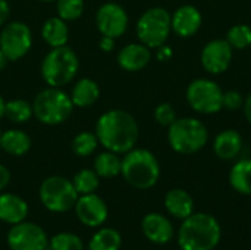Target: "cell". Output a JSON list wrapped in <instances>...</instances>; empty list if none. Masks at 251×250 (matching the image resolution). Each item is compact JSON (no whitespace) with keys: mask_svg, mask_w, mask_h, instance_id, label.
Returning a JSON list of instances; mask_svg holds the SVG:
<instances>
[{"mask_svg":"<svg viewBox=\"0 0 251 250\" xmlns=\"http://www.w3.org/2000/svg\"><path fill=\"white\" fill-rule=\"evenodd\" d=\"M94 134L97 136L99 144L106 150L125 155L135 147L140 137V128L129 112L110 109L97 119Z\"/></svg>","mask_w":251,"mask_h":250,"instance_id":"cell-1","label":"cell"},{"mask_svg":"<svg viewBox=\"0 0 251 250\" xmlns=\"http://www.w3.org/2000/svg\"><path fill=\"white\" fill-rule=\"evenodd\" d=\"M222 237L219 221L204 212H193L182 220L178 231L181 250H215Z\"/></svg>","mask_w":251,"mask_h":250,"instance_id":"cell-2","label":"cell"},{"mask_svg":"<svg viewBox=\"0 0 251 250\" xmlns=\"http://www.w3.org/2000/svg\"><path fill=\"white\" fill-rule=\"evenodd\" d=\"M121 175L131 187L149 190L160 178V164L153 152L134 147L122 158Z\"/></svg>","mask_w":251,"mask_h":250,"instance_id":"cell-3","label":"cell"},{"mask_svg":"<svg viewBox=\"0 0 251 250\" xmlns=\"http://www.w3.org/2000/svg\"><path fill=\"white\" fill-rule=\"evenodd\" d=\"M209 141V130L206 124L197 118H176L168 127V143L171 149L179 155L199 153Z\"/></svg>","mask_w":251,"mask_h":250,"instance_id":"cell-4","label":"cell"},{"mask_svg":"<svg viewBox=\"0 0 251 250\" xmlns=\"http://www.w3.org/2000/svg\"><path fill=\"white\" fill-rule=\"evenodd\" d=\"M79 69L78 55L69 46L53 47L41 62V77L49 87L68 85Z\"/></svg>","mask_w":251,"mask_h":250,"instance_id":"cell-5","label":"cell"},{"mask_svg":"<svg viewBox=\"0 0 251 250\" xmlns=\"http://www.w3.org/2000/svg\"><path fill=\"white\" fill-rule=\"evenodd\" d=\"M74 108L71 96L59 87H47L41 90L32 102L34 116L44 125H59L66 122L71 118Z\"/></svg>","mask_w":251,"mask_h":250,"instance_id":"cell-6","label":"cell"},{"mask_svg":"<svg viewBox=\"0 0 251 250\" xmlns=\"http://www.w3.org/2000/svg\"><path fill=\"white\" fill-rule=\"evenodd\" d=\"M135 32L144 46L149 49H159L166 44L172 27H171V13L160 6H154L141 13L137 21Z\"/></svg>","mask_w":251,"mask_h":250,"instance_id":"cell-7","label":"cell"},{"mask_svg":"<svg viewBox=\"0 0 251 250\" xmlns=\"http://www.w3.org/2000/svg\"><path fill=\"white\" fill-rule=\"evenodd\" d=\"M38 194L43 206L54 214H63L71 211L79 196L72 181L60 175H51L46 178L40 186Z\"/></svg>","mask_w":251,"mask_h":250,"instance_id":"cell-8","label":"cell"},{"mask_svg":"<svg viewBox=\"0 0 251 250\" xmlns=\"http://www.w3.org/2000/svg\"><path fill=\"white\" fill-rule=\"evenodd\" d=\"M222 97L224 90L210 78H196L185 90L188 106L200 115H215L221 112L224 109Z\"/></svg>","mask_w":251,"mask_h":250,"instance_id":"cell-9","label":"cell"},{"mask_svg":"<svg viewBox=\"0 0 251 250\" xmlns=\"http://www.w3.org/2000/svg\"><path fill=\"white\" fill-rule=\"evenodd\" d=\"M32 46L31 28L21 21H12L1 28L0 49L9 59V62L24 57Z\"/></svg>","mask_w":251,"mask_h":250,"instance_id":"cell-10","label":"cell"},{"mask_svg":"<svg viewBox=\"0 0 251 250\" xmlns=\"http://www.w3.org/2000/svg\"><path fill=\"white\" fill-rule=\"evenodd\" d=\"M10 250H47L49 237L46 231L29 221L12 225L6 237Z\"/></svg>","mask_w":251,"mask_h":250,"instance_id":"cell-11","label":"cell"},{"mask_svg":"<svg viewBox=\"0 0 251 250\" xmlns=\"http://www.w3.org/2000/svg\"><path fill=\"white\" fill-rule=\"evenodd\" d=\"M234 57V49L226 38H215L206 43L200 53V63L210 75H219L229 69Z\"/></svg>","mask_w":251,"mask_h":250,"instance_id":"cell-12","label":"cell"},{"mask_svg":"<svg viewBox=\"0 0 251 250\" xmlns=\"http://www.w3.org/2000/svg\"><path fill=\"white\" fill-rule=\"evenodd\" d=\"M96 25L101 35L112 37L116 40L126 32L129 18L126 10L121 4L115 1H107L97 9Z\"/></svg>","mask_w":251,"mask_h":250,"instance_id":"cell-13","label":"cell"},{"mask_svg":"<svg viewBox=\"0 0 251 250\" xmlns=\"http://www.w3.org/2000/svg\"><path fill=\"white\" fill-rule=\"evenodd\" d=\"M74 209L79 222L90 228L103 225L109 217V209L106 202L96 193L78 196Z\"/></svg>","mask_w":251,"mask_h":250,"instance_id":"cell-14","label":"cell"},{"mask_svg":"<svg viewBox=\"0 0 251 250\" xmlns=\"http://www.w3.org/2000/svg\"><path fill=\"white\" fill-rule=\"evenodd\" d=\"M203 24V15L199 7L193 4H182L171 13L172 32L181 38H190L199 32Z\"/></svg>","mask_w":251,"mask_h":250,"instance_id":"cell-15","label":"cell"},{"mask_svg":"<svg viewBox=\"0 0 251 250\" xmlns=\"http://www.w3.org/2000/svg\"><path fill=\"white\" fill-rule=\"evenodd\" d=\"M141 230L147 240L154 245H166L174 237L172 222L162 214H147L141 221Z\"/></svg>","mask_w":251,"mask_h":250,"instance_id":"cell-16","label":"cell"},{"mask_svg":"<svg viewBox=\"0 0 251 250\" xmlns=\"http://www.w3.org/2000/svg\"><path fill=\"white\" fill-rule=\"evenodd\" d=\"M151 60V49L143 43H129L118 53V65L128 72L144 69Z\"/></svg>","mask_w":251,"mask_h":250,"instance_id":"cell-17","label":"cell"},{"mask_svg":"<svg viewBox=\"0 0 251 250\" xmlns=\"http://www.w3.org/2000/svg\"><path fill=\"white\" fill-rule=\"evenodd\" d=\"M213 153L222 161H234L243 150V136L234 130H222L213 140Z\"/></svg>","mask_w":251,"mask_h":250,"instance_id":"cell-18","label":"cell"},{"mask_svg":"<svg viewBox=\"0 0 251 250\" xmlns=\"http://www.w3.org/2000/svg\"><path fill=\"white\" fill-rule=\"evenodd\" d=\"M28 217V203L18 194L0 193V221L9 225L19 224Z\"/></svg>","mask_w":251,"mask_h":250,"instance_id":"cell-19","label":"cell"},{"mask_svg":"<svg viewBox=\"0 0 251 250\" xmlns=\"http://www.w3.org/2000/svg\"><path fill=\"white\" fill-rule=\"evenodd\" d=\"M168 214L176 220H185L194 212V199L184 189H172L165 196Z\"/></svg>","mask_w":251,"mask_h":250,"instance_id":"cell-20","label":"cell"},{"mask_svg":"<svg viewBox=\"0 0 251 250\" xmlns=\"http://www.w3.org/2000/svg\"><path fill=\"white\" fill-rule=\"evenodd\" d=\"M41 37L44 43L49 44L51 49L66 46L69 40V27L66 21H63L59 16L49 18L41 27Z\"/></svg>","mask_w":251,"mask_h":250,"instance_id":"cell-21","label":"cell"},{"mask_svg":"<svg viewBox=\"0 0 251 250\" xmlns=\"http://www.w3.org/2000/svg\"><path fill=\"white\" fill-rule=\"evenodd\" d=\"M71 99L76 108H90L100 97V87L91 78H81L71 91Z\"/></svg>","mask_w":251,"mask_h":250,"instance_id":"cell-22","label":"cell"},{"mask_svg":"<svg viewBox=\"0 0 251 250\" xmlns=\"http://www.w3.org/2000/svg\"><path fill=\"white\" fill-rule=\"evenodd\" d=\"M31 149V137L22 130H6L1 133V150L10 156H24Z\"/></svg>","mask_w":251,"mask_h":250,"instance_id":"cell-23","label":"cell"},{"mask_svg":"<svg viewBox=\"0 0 251 250\" xmlns=\"http://www.w3.org/2000/svg\"><path fill=\"white\" fill-rule=\"evenodd\" d=\"M229 184L237 193L251 196V159H240L232 165Z\"/></svg>","mask_w":251,"mask_h":250,"instance_id":"cell-24","label":"cell"},{"mask_svg":"<svg viewBox=\"0 0 251 250\" xmlns=\"http://www.w3.org/2000/svg\"><path fill=\"white\" fill-rule=\"evenodd\" d=\"M122 159L118 153L104 150L94 159V171L100 178H115L121 174Z\"/></svg>","mask_w":251,"mask_h":250,"instance_id":"cell-25","label":"cell"},{"mask_svg":"<svg viewBox=\"0 0 251 250\" xmlns=\"http://www.w3.org/2000/svg\"><path fill=\"white\" fill-rule=\"evenodd\" d=\"M122 246V236L115 228H100L91 237L88 250H119Z\"/></svg>","mask_w":251,"mask_h":250,"instance_id":"cell-26","label":"cell"},{"mask_svg":"<svg viewBox=\"0 0 251 250\" xmlns=\"http://www.w3.org/2000/svg\"><path fill=\"white\" fill-rule=\"evenodd\" d=\"M4 116L15 124H25L34 116L32 105L24 99H13L6 102Z\"/></svg>","mask_w":251,"mask_h":250,"instance_id":"cell-27","label":"cell"},{"mask_svg":"<svg viewBox=\"0 0 251 250\" xmlns=\"http://www.w3.org/2000/svg\"><path fill=\"white\" fill-rule=\"evenodd\" d=\"M72 184L79 196L96 193V190L99 189V184H100V177L96 174L94 169H81L74 175Z\"/></svg>","mask_w":251,"mask_h":250,"instance_id":"cell-28","label":"cell"},{"mask_svg":"<svg viewBox=\"0 0 251 250\" xmlns=\"http://www.w3.org/2000/svg\"><path fill=\"white\" fill-rule=\"evenodd\" d=\"M99 146V140H97V136L91 131H81L78 133L72 143H71V147H72V152L79 156V158H87L90 155L94 153V150L97 149Z\"/></svg>","mask_w":251,"mask_h":250,"instance_id":"cell-29","label":"cell"},{"mask_svg":"<svg viewBox=\"0 0 251 250\" xmlns=\"http://www.w3.org/2000/svg\"><path fill=\"white\" fill-rule=\"evenodd\" d=\"M226 41L234 50H246L251 46V27L247 24H237L226 32Z\"/></svg>","mask_w":251,"mask_h":250,"instance_id":"cell-30","label":"cell"},{"mask_svg":"<svg viewBox=\"0 0 251 250\" xmlns=\"http://www.w3.org/2000/svg\"><path fill=\"white\" fill-rule=\"evenodd\" d=\"M50 250H84V243L79 236L74 233H59L49 240Z\"/></svg>","mask_w":251,"mask_h":250,"instance_id":"cell-31","label":"cell"},{"mask_svg":"<svg viewBox=\"0 0 251 250\" xmlns=\"http://www.w3.org/2000/svg\"><path fill=\"white\" fill-rule=\"evenodd\" d=\"M56 10L63 21H75L84 12V0H56Z\"/></svg>","mask_w":251,"mask_h":250,"instance_id":"cell-32","label":"cell"},{"mask_svg":"<svg viewBox=\"0 0 251 250\" xmlns=\"http://www.w3.org/2000/svg\"><path fill=\"white\" fill-rule=\"evenodd\" d=\"M154 119L159 125L162 127H169L172 122H175V119L178 118L176 115V111L175 108L168 103V102H163V103H159L156 108H154Z\"/></svg>","mask_w":251,"mask_h":250,"instance_id":"cell-33","label":"cell"},{"mask_svg":"<svg viewBox=\"0 0 251 250\" xmlns=\"http://www.w3.org/2000/svg\"><path fill=\"white\" fill-rule=\"evenodd\" d=\"M244 105V96L237 91V90H228L224 91V97H222V108L229 111V112H237L240 109H243Z\"/></svg>","mask_w":251,"mask_h":250,"instance_id":"cell-34","label":"cell"},{"mask_svg":"<svg viewBox=\"0 0 251 250\" xmlns=\"http://www.w3.org/2000/svg\"><path fill=\"white\" fill-rule=\"evenodd\" d=\"M10 178H12L10 171H9L4 165H1V164H0V192H1V190H4V189L9 186Z\"/></svg>","mask_w":251,"mask_h":250,"instance_id":"cell-35","label":"cell"},{"mask_svg":"<svg viewBox=\"0 0 251 250\" xmlns=\"http://www.w3.org/2000/svg\"><path fill=\"white\" fill-rule=\"evenodd\" d=\"M9 15H10V6L7 0H0V27L6 24V21L9 19Z\"/></svg>","mask_w":251,"mask_h":250,"instance_id":"cell-36","label":"cell"},{"mask_svg":"<svg viewBox=\"0 0 251 250\" xmlns=\"http://www.w3.org/2000/svg\"><path fill=\"white\" fill-rule=\"evenodd\" d=\"M99 46H100V49H101L103 52H112V50L115 49V38H112V37H106V35H101Z\"/></svg>","mask_w":251,"mask_h":250,"instance_id":"cell-37","label":"cell"},{"mask_svg":"<svg viewBox=\"0 0 251 250\" xmlns=\"http://www.w3.org/2000/svg\"><path fill=\"white\" fill-rule=\"evenodd\" d=\"M243 112L247 119V122L251 125V91L244 97V105H243Z\"/></svg>","mask_w":251,"mask_h":250,"instance_id":"cell-38","label":"cell"},{"mask_svg":"<svg viewBox=\"0 0 251 250\" xmlns=\"http://www.w3.org/2000/svg\"><path fill=\"white\" fill-rule=\"evenodd\" d=\"M172 57V49L171 47H168V46H160L159 49H157V59L159 60H168V59H171Z\"/></svg>","mask_w":251,"mask_h":250,"instance_id":"cell-39","label":"cell"},{"mask_svg":"<svg viewBox=\"0 0 251 250\" xmlns=\"http://www.w3.org/2000/svg\"><path fill=\"white\" fill-rule=\"evenodd\" d=\"M7 62H9V59L6 57V55H4V53L1 52V49H0V71L6 68Z\"/></svg>","mask_w":251,"mask_h":250,"instance_id":"cell-40","label":"cell"},{"mask_svg":"<svg viewBox=\"0 0 251 250\" xmlns=\"http://www.w3.org/2000/svg\"><path fill=\"white\" fill-rule=\"evenodd\" d=\"M4 106H6V102H4V99L0 96V119L4 116Z\"/></svg>","mask_w":251,"mask_h":250,"instance_id":"cell-41","label":"cell"},{"mask_svg":"<svg viewBox=\"0 0 251 250\" xmlns=\"http://www.w3.org/2000/svg\"><path fill=\"white\" fill-rule=\"evenodd\" d=\"M0 150H1V133H0Z\"/></svg>","mask_w":251,"mask_h":250,"instance_id":"cell-42","label":"cell"},{"mask_svg":"<svg viewBox=\"0 0 251 250\" xmlns=\"http://www.w3.org/2000/svg\"><path fill=\"white\" fill-rule=\"evenodd\" d=\"M40 1H56V0H40Z\"/></svg>","mask_w":251,"mask_h":250,"instance_id":"cell-43","label":"cell"}]
</instances>
